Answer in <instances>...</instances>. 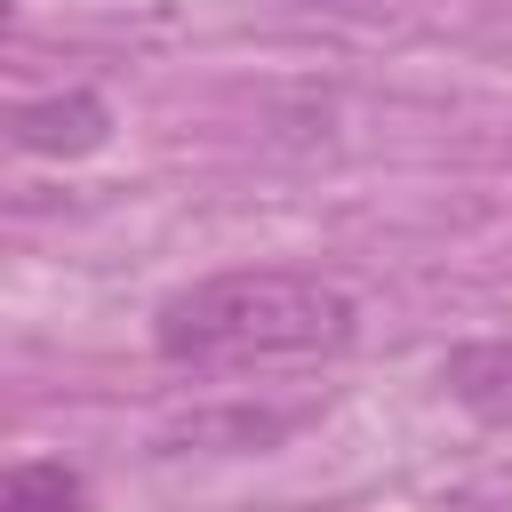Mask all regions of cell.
Wrapping results in <instances>:
<instances>
[{"label":"cell","mask_w":512,"mask_h":512,"mask_svg":"<svg viewBox=\"0 0 512 512\" xmlns=\"http://www.w3.org/2000/svg\"><path fill=\"white\" fill-rule=\"evenodd\" d=\"M360 336V304L320 272H208L176 288L152 312V352L168 368H288V360H336Z\"/></svg>","instance_id":"cell-1"},{"label":"cell","mask_w":512,"mask_h":512,"mask_svg":"<svg viewBox=\"0 0 512 512\" xmlns=\"http://www.w3.org/2000/svg\"><path fill=\"white\" fill-rule=\"evenodd\" d=\"M0 512H88V480L64 456H24L0 472Z\"/></svg>","instance_id":"cell-4"},{"label":"cell","mask_w":512,"mask_h":512,"mask_svg":"<svg viewBox=\"0 0 512 512\" xmlns=\"http://www.w3.org/2000/svg\"><path fill=\"white\" fill-rule=\"evenodd\" d=\"M16 152H32V160H80V152H96L104 136H112V104L96 96V88H64V96H32V104H16Z\"/></svg>","instance_id":"cell-2"},{"label":"cell","mask_w":512,"mask_h":512,"mask_svg":"<svg viewBox=\"0 0 512 512\" xmlns=\"http://www.w3.org/2000/svg\"><path fill=\"white\" fill-rule=\"evenodd\" d=\"M440 384L456 408L488 416V424H512V344H456L440 360Z\"/></svg>","instance_id":"cell-3"}]
</instances>
